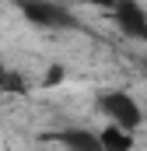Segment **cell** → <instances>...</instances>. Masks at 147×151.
I'll list each match as a JSON object with an SVG mask.
<instances>
[{
  "label": "cell",
  "mask_w": 147,
  "mask_h": 151,
  "mask_svg": "<svg viewBox=\"0 0 147 151\" xmlns=\"http://www.w3.org/2000/svg\"><path fill=\"white\" fill-rule=\"evenodd\" d=\"M98 106H102V113L112 119V127H119V130H137L140 127V119H144V113H140V106H137V99L130 95V91H105L102 99H98Z\"/></svg>",
  "instance_id": "obj_1"
},
{
  "label": "cell",
  "mask_w": 147,
  "mask_h": 151,
  "mask_svg": "<svg viewBox=\"0 0 147 151\" xmlns=\"http://www.w3.org/2000/svg\"><path fill=\"white\" fill-rule=\"evenodd\" d=\"M28 21H35L39 28H70L74 25V14L60 4H25L21 7Z\"/></svg>",
  "instance_id": "obj_2"
},
{
  "label": "cell",
  "mask_w": 147,
  "mask_h": 151,
  "mask_svg": "<svg viewBox=\"0 0 147 151\" xmlns=\"http://www.w3.org/2000/svg\"><path fill=\"white\" fill-rule=\"evenodd\" d=\"M116 25L126 32V35L140 39V42H147V14L140 4H133V0H123V4H116Z\"/></svg>",
  "instance_id": "obj_3"
},
{
  "label": "cell",
  "mask_w": 147,
  "mask_h": 151,
  "mask_svg": "<svg viewBox=\"0 0 147 151\" xmlns=\"http://www.w3.org/2000/svg\"><path fill=\"white\" fill-rule=\"evenodd\" d=\"M98 144H102V151H133V134L109 123V127L98 134Z\"/></svg>",
  "instance_id": "obj_4"
},
{
  "label": "cell",
  "mask_w": 147,
  "mask_h": 151,
  "mask_svg": "<svg viewBox=\"0 0 147 151\" xmlns=\"http://www.w3.org/2000/svg\"><path fill=\"white\" fill-rule=\"evenodd\" d=\"M60 141H63L70 151H102V144H98V134H88V130H67Z\"/></svg>",
  "instance_id": "obj_5"
},
{
  "label": "cell",
  "mask_w": 147,
  "mask_h": 151,
  "mask_svg": "<svg viewBox=\"0 0 147 151\" xmlns=\"http://www.w3.org/2000/svg\"><path fill=\"white\" fill-rule=\"evenodd\" d=\"M0 91H25V77L14 74V70H0Z\"/></svg>",
  "instance_id": "obj_6"
},
{
  "label": "cell",
  "mask_w": 147,
  "mask_h": 151,
  "mask_svg": "<svg viewBox=\"0 0 147 151\" xmlns=\"http://www.w3.org/2000/svg\"><path fill=\"white\" fill-rule=\"evenodd\" d=\"M60 77H63V70H60V67H53V70H49V74H46V84H56V81H60Z\"/></svg>",
  "instance_id": "obj_7"
}]
</instances>
